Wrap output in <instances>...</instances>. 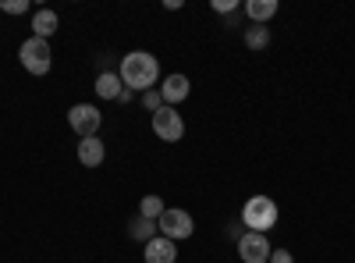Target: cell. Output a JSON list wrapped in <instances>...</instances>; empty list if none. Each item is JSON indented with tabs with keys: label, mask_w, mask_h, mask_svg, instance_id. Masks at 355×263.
<instances>
[{
	"label": "cell",
	"mask_w": 355,
	"mask_h": 263,
	"mask_svg": "<svg viewBox=\"0 0 355 263\" xmlns=\"http://www.w3.org/2000/svg\"><path fill=\"white\" fill-rule=\"evenodd\" d=\"M117 75H121V82L128 85L132 93H150V90H157V82H160V61L153 53H146V50H132V53L121 57Z\"/></svg>",
	"instance_id": "1"
},
{
	"label": "cell",
	"mask_w": 355,
	"mask_h": 263,
	"mask_svg": "<svg viewBox=\"0 0 355 263\" xmlns=\"http://www.w3.org/2000/svg\"><path fill=\"white\" fill-rule=\"evenodd\" d=\"M277 217H281V210H277V203L270 196H249L239 221L245 224V231H259V235H266V231L277 224Z\"/></svg>",
	"instance_id": "2"
},
{
	"label": "cell",
	"mask_w": 355,
	"mask_h": 263,
	"mask_svg": "<svg viewBox=\"0 0 355 263\" xmlns=\"http://www.w3.org/2000/svg\"><path fill=\"white\" fill-rule=\"evenodd\" d=\"M18 61L28 75H46L50 65H53V53H50V43L40 40V36H28L21 46H18Z\"/></svg>",
	"instance_id": "3"
},
{
	"label": "cell",
	"mask_w": 355,
	"mask_h": 263,
	"mask_svg": "<svg viewBox=\"0 0 355 263\" xmlns=\"http://www.w3.org/2000/svg\"><path fill=\"white\" fill-rule=\"evenodd\" d=\"M157 228H160V235H164V239H171V242H185V239H192L196 221H192V214H189V210L167 207V210L160 214Z\"/></svg>",
	"instance_id": "4"
},
{
	"label": "cell",
	"mask_w": 355,
	"mask_h": 263,
	"mask_svg": "<svg viewBox=\"0 0 355 263\" xmlns=\"http://www.w3.org/2000/svg\"><path fill=\"white\" fill-rule=\"evenodd\" d=\"M68 125H71V132H75L78 139H93V135L100 132V125H103V114H100V107H93V103H75V107L68 110Z\"/></svg>",
	"instance_id": "5"
},
{
	"label": "cell",
	"mask_w": 355,
	"mask_h": 263,
	"mask_svg": "<svg viewBox=\"0 0 355 263\" xmlns=\"http://www.w3.org/2000/svg\"><path fill=\"white\" fill-rule=\"evenodd\" d=\"M153 135L160 142H182L185 121H182V114H178V107H160L153 114Z\"/></svg>",
	"instance_id": "6"
},
{
	"label": "cell",
	"mask_w": 355,
	"mask_h": 263,
	"mask_svg": "<svg viewBox=\"0 0 355 263\" xmlns=\"http://www.w3.org/2000/svg\"><path fill=\"white\" fill-rule=\"evenodd\" d=\"M270 253H274V246L266 242V235H259V231H245L239 239V256L245 263H270Z\"/></svg>",
	"instance_id": "7"
},
{
	"label": "cell",
	"mask_w": 355,
	"mask_h": 263,
	"mask_svg": "<svg viewBox=\"0 0 355 263\" xmlns=\"http://www.w3.org/2000/svg\"><path fill=\"white\" fill-rule=\"evenodd\" d=\"M160 96H164V107H178L182 100H189V93H192V82L185 78V75H167L160 85Z\"/></svg>",
	"instance_id": "8"
},
{
	"label": "cell",
	"mask_w": 355,
	"mask_h": 263,
	"mask_svg": "<svg viewBox=\"0 0 355 263\" xmlns=\"http://www.w3.org/2000/svg\"><path fill=\"white\" fill-rule=\"evenodd\" d=\"M142 260H146V263H174V260H178V242H171V239L157 235V239L146 242Z\"/></svg>",
	"instance_id": "9"
},
{
	"label": "cell",
	"mask_w": 355,
	"mask_h": 263,
	"mask_svg": "<svg viewBox=\"0 0 355 263\" xmlns=\"http://www.w3.org/2000/svg\"><path fill=\"white\" fill-rule=\"evenodd\" d=\"M103 157H107V150H103L100 135L82 139V142H78V164H82V167H100V164H103Z\"/></svg>",
	"instance_id": "10"
},
{
	"label": "cell",
	"mask_w": 355,
	"mask_h": 263,
	"mask_svg": "<svg viewBox=\"0 0 355 263\" xmlns=\"http://www.w3.org/2000/svg\"><path fill=\"white\" fill-rule=\"evenodd\" d=\"M93 90H96L100 100H117V96H121V90H125V82H121V75H117V71H100Z\"/></svg>",
	"instance_id": "11"
},
{
	"label": "cell",
	"mask_w": 355,
	"mask_h": 263,
	"mask_svg": "<svg viewBox=\"0 0 355 263\" xmlns=\"http://www.w3.org/2000/svg\"><path fill=\"white\" fill-rule=\"evenodd\" d=\"M57 33V11H50V8H40L36 15H33V36H40V40H50Z\"/></svg>",
	"instance_id": "12"
},
{
	"label": "cell",
	"mask_w": 355,
	"mask_h": 263,
	"mask_svg": "<svg viewBox=\"0 0 355 263\" xmlns=\"http://www.w3.org/2000/svg\"><path fill=\"white\" fill-rule=\"evenodd\" d=\"M128 235H132L135 242H142V246H146L150 239H157V235H160V228H157V221L139 217V214H135V217H132V224H128Z\"/></svg>",
	"instance_id": "13"
},
{
	"label": "cell",
	"mask_w": 355,
	"mask_h": 263,
	"mask_svg": "<svg viewBox=\"0 0 355 263\" xmlns=\"http://www.w3.org/2000/svg\"><path fill=\"white\" fill-rule=\"evenodd\" d=\"M245 15L252 18V25H266V22L277 15V0H249Z\"/></svg>",
	"instance_id": "14"
},
{
	"label": "cell",
	"mask_w": 355,
	"mask_h": 263,
	"mask_svg": "<svg viewBox=\"0 0 355 263\" xmlns=\"http://www.w3.org/2000/svg\"><path fill=\"white\" fill-rule=\"evenodd\" d=\"M245 46H249V50L270 46V28H266V25H249V28H245Z\"/></svg>",
	"instance_id": "15"
},
{
	"label": "cell",
	"mask_w": 355,
	"mask_h": 263,
	"mask_svg": "<svg viewBox=\"0 0 355 263\" xmlns=\"http://www.w3.org/2000/svg\"><path fill=\"white\" fill-rule=\"evenodd\" d=\"M167 207H164V199L160 196H142V203H139V217H150V221H160V214H164Z\"/></svg>",
	"instance_id": "16"
},
{
	"label": "cell",
	"mask_w": 355,
	"mask_h": 263,
	"mask_svg": "<svg viewBox=\"0 0 355 263\" xmlns=\"http://www.w3.org/2000/svg\"><path fill=\"white\" fill-rule=\"evenodd\" d=\"M142 107L150 110V114H157V110L164 107V96H160V90H150V93H142Z\"/></svg>",
	"instance_id": "17"
},
{
	"label": "cell",
	"mask_w": 355,
	"mask_h": 263,
	"mask_svg": "<svg viewBox=\"0 0 355 263\" xmlns=\"http://www.w3.org/2000/svg\"><path fill=\"white\" fill-rule=\"evenodd\" d=\"M0 11H8V15H28V0H0Z\"/></svg>",
	"instance_id": "18"
},
{
	"label": "cell",
	"mask_w": 355,
	"mask_h": 263,
	"mask_svg": "<svg viewBox=\"0 0 355 263\" xmlns=\"http://www.w3.org/2000/svg\"><path fill=\"white\" fill-rule=\"evenodd\" d=\"M214 11L217 15H234L239 11V0H214Z\"/></svg>",
	"instance_id": "19"
},
{
	"label": "cell",
	"mask_w": 355,
	"mask_h": 263,
	"mask_svg": "<svg viewBox=\"0 0 355 263\" xmlns=\"http://www.w3.org/2000/svg\"><path fill=\"white\" fill-rule=\"evenodd\" d=\"M242 235H245V224H242V221H231V224H227V239L239 242Z\"/></svg>",
	"instance_id": "20"
},
{
	"label": "cell",
	"mask_w": 355,
	"mask_h": 263,
	"mask_svg": "<svg viewBox=\"0 0 355 263\" xmlns=\"http://www.w3.org/2000/svg\"><path fill=\"white\" fill-rule=\"evenodd\" d=\"M270 263H295V256H291L288 249H274V253H270Z\"/></svg>",
	"instance_id": "21"
},
{
	"label": "cell",
	"mask_w": 355,
	"mask_h": 263,
	"mask_svg": "<svg viewBox=\"0 0 355 263\" xmlns=\"http://www.w3.org/2000/svg\"><path fill=\"white\" fill-rule=\"evenodd\" d=\"M242 25V15L234 11V15H224V28H239Z\"/></svg>",
	"instance_id": "22"
},
{
	"label": "cell",
	"mask_w": 355,
	"mask_h": 263,
	"mask_svg": "<svg viewBox=\"0 0 355 263\" xmlns=\"http://www.w3.org/2000/svg\"><path fill=\"white\" fill-rule=\"evenodd\" d=\"M135 100V93L128 90V85H125V90H121V96H117V103H132Z\"/></svg>",
	"instance_id": "23"
}]
</instances>
